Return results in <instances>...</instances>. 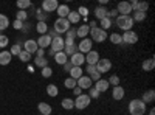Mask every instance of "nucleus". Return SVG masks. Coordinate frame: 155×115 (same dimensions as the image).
Wrapping results in <instances>:
<instances>
[{
	"label": "nucleus",
	"mask_w": 155,
	"mask_h": 115,
	"mask_svg": "<svg viewBox=\"0 0 155 115\" xmlns=\"http://www.w3.org/2000/svg\"><path fill=\"white\" fill-rule=\"evenodd\" d=\"M115 23H116V27H118L120 30L123 31H130L134 28V19L132 16H118L115 19Z\"/></svg>",
	"instance_id": "nucleus-1"
},
{
	"label": "nucleus",
	"mask_w": 155,
	"mask_h": 115,
	"mask_svg": "<svg viewBox=\"0 0 155 115\" xmlns=\"http://www.w3.org/2000/svg\"><path fill=\"white\" fill-rule=\"evenodd\" d=\"M146 104L141 100H132L129 103V115H144Z\"/></svg>",
	"instance_id": "nucleus-2"
},
{
	"label": "nucleus",
	"mask_w": 155,
	"mask_h": 115,
	"mask_svg": "<svg viewBox=\"0 0 155 115\" xmlns=\"http://www.w3.org/2000/svg\"><path fill=\"white\" fill-rule=\"evenodd\" d=\"M90 37H92V42H98V44H101V42H104L106 39H107V31H104V30H101L99 27H95V28H90Z\"/></svg>",
	"instance_id": "nucleus-3"
},
{
	"label": "nucleus",
	"mask_w": 155,
	"mask_h": 115,
	"mask_svg": "<svg viewBox=\"0 0 155 115\" xmlns=\"http://www.w3.org/2000/svg\"><path fill=\"white\" fill-rule=\"evenodd\" d=\"M73 101H74V107H76V109L84 110V109H87V107L90 106V103H92V98H90L87 93H82V95H79V96H76V100H73Z\"/></svg>",
	"instance_id": "nucleus-4"
},
{
	"label": "nucleus",
	"mask_w": 155,
	"mask_h": 115,
	"mask_svg": "<svg viewBox=\"0 0 155 115\" xmlns=\"http://www.w3.org/2000/svg\"><path fill=\"white\" fill-rule=\"evenodd\" d=\"M70 27H71V25H70V22L67 20V19H58L56 22H54V27H53V30L61 36L62 33H67L68 30H70Z\"/></svg>",
	"instance_id": "nucleus-5"
},
{
	"label": "nucleus",
	"mask_w": 155,
	"mask_h": 115,
	"mask_svg": "<svg viewBox=\"0 0 155 115\" xmlns=\"http://www.w3.org/2000/svg\"><path fill=\"white\" fill-rule=\"evenodd\" d=\"M112 69V61L109 58H101L96 64V70L102 75V73H107L109 70Z\"/></svg>",
	"instance_id": "nucleus-6"
},
{
	"label": "nucleus",
	"mask_w": 155,
	"mask_h": 115,
	"mask_svg": "<svg viewBox=\"0 0 155 115\" xmlns=\"http://www.w3.org/2000/svg\"><path fill=\"white\" fill-rule=\"evenodd\" d=\"M121 37H123V44H127V45H134V44L138 42V34H137L134 30L124 31Z\"/></svg>",
	"instance_id": "nucleus-7"
},
{
	"label": "nucleus",
	"mask_w": 155,
	"mask_h": 115,
	"mask_svg": "<svg viewBox=\"0 0 155 115\" xmlns=\"http://www.w3.org/2000/svg\"><path fill=\"white\" fill-rule=\"evenodd\" d=\"M64 47H65V44H64V37L58 36V37H54V39H51V45H50L51 52H54V53L64 52Z\"/></svg>",
	"instance_id": "nucleus-8"
},
{
	"label": "nucleus",
	"mask_w": 155,
	"mask_h": 115,
	"mask_svg": "<svg viewBox=\"0 0 155 115\" xmlns=\"http://www.w3.org/2000/svg\"><path fill=\"white\" fill-rule=\"evenodd\" d=\"M92 45H93L92 39H88V37H85V39H81V42L78 44V52L82 53V55H87L90 50H92Z\"/></svg>",
	"instance_id": "nucleus-9"
},
{
	"label": "nucleus",
	"mask_w": 155,
	"mask_h": 115,
	"mask_svg": "<svg viewBox=\"0 0 155 115\" xmlns=\"http://www.w3.org/2000/svg\"><path fill=\"white\" fill-rule=\"evenodd\" d=\"M58 6H59L58 0H44L42 5H41V9H42V11H45L47 14H48V12L56 11V9H58Z\"/></svg>",
	"instance_id": "nucleus-10"
},
{
	"label": "nucleus",
	"mask_w": 155,
	"mask_h": 115,
	"mask_svg": "<svg viewBox=\"0 0 155 115\" xmlns=\"http://www.w3.org/2000/svg\"><path fill=\"white\" fill-rule=\"evenodd\" d=\"M76 86L79 87L81 90H88V89H90V87L93 86V81L90 79L88 76H87V75H82L81 78L78 79V81H76Z\"/></svg>",
	"instance_id": "nucleus-11"
},
{
	"label": "nucleus",
	"mask_w": 155,
	"mask_h": 115,
	"mask_svg": "<svg viewBox=\"0 0 155 115\" xmlns=\"http://www.w3.org/2000/svg\"><path fill=\"white\" fill-rule=\"evenodd\" d=\"M99 53L95 52V50H90V52L85 55V62H87V66H96L98 61H99Z\"/></svg>",
	"instance_id": "nucleus-12"
},
{
	"label": "nucleus",
	"mask_w": 155,
	"mask_h": 115,
	"mask_svg": "<svg viewBox=\"0 0 155 115\" xmlns=\"http://www.w3.org/2000/svg\"><path fill=\"white\" fill-rule=\"evenodd\" d=\"M116 11H118L120 16H130V12H132L130 3L129 2H120L118 6H116Z\"/></svg>",
	"instance_id": "nucleus-13"
},
{
	"label": "nucleus",
	"mask_w": 155,
	"mask_h": 115,
	"mask_svg": "<svg viewBox=\"0 0 155 115\" xmlns=\"http://www.w3.org/2000/svg\"><path fill=\"white\" fill-rule=\"evenodd\" d=\"M70 62H71V66L73 67H82V64L85 62V55L79 53V52H76L73 56H70Z\"/></svg>",
	"instance_id": "nucleus-14"
},
{
	"label": "nucleus",
	"mask_w": 155,
	"mask_h": 115,
	"mask_svg": "<svg viewBox=\"0 0 155 115\" xmlns=\"http://www.w3.org/2000/svg\"><path fill=\"white\" fill-rule=\"evenodd\" d=\"M37 48L39 47H37V42L34 39H27V41L23 42V50H25V52H28L31 56L37 52Z\"/></svg>",
	"instance_id": "nucleus-15"
},
{
	"label": "nucleus",
	"mask_w": 155,
	"mask_h": 115,
	"mask_svg": "<svg viewBox=\"0 0 155 115\" xmlns=\"http://www.w3.org/2000/svg\"><path fill=\"white\" fill-rule=\"evenodd\" d=\"M36 42H37V47H39V48H44V50H45V48H48V47L51 45V37H50L48 34H42V36L37 37Z\"/></svg>",
	"instance_id": "nucleus-16"
},
{
	"label": "nucleus",
	"mask_w": 155,
	"mask_h": 115,
	"mask_svg": "<svg viewBox=\"0 0 155 115\" xmlns=\"http://www.w3.org/2000/svg\"><path fill=\"white\" fill-rule=\"evenodd\" d=\"M124 95H126V90H124V87H121V84L113 87V90H112V98H113L115 101H121V100L124 98Z\"/></svg>",
	"instance_id": "nucleus-17"
},
{
	"label": "nucleus",
	"mask_w": 155,
	"mask_h": 115,
	"mask_svg": "<svg viewBox=\"0 0 155 115\" xmlns=\"http://www.w3.org/2000/svg\"><path fill=\"white\" fill-rule=\"evenodd\" d=\"M70 6L68 5H59L58 9H56V14H58V19H67V16L70 14Z\"/></svg>",
	"instance_id": "nucleus-18"
},
{
	"label": "nucleus",
	"mask_w": 155,
	"mask_h": 115,
	"mask_svg": "<svg viewBox=\"0 0 155 115\" xmlns=\"http://www.w3.org/2000/svg\"><path fill=\"white\" fill-rule=\"evenodd\" d=\"M107 12H109V9L106 8V6H96L95 8V11H93V14H95V17L98 19V20H102V19H106L107 17Z\"/></svg>",
	"instance_id": "nucleus-19"
},
{
	"label": "nucleus",
	"mask_w": 155,
	"mask_h": 115,
	"mask_svg": "<svg viewBox=\"0 0 155 115\" xmlns=\"http://www.w3.org/2000/svg\"><path fill=\"white\" fill-rule=\"evenodd\" d=\"M90 33V27L88 23L87 25H79V27L76 28V37H81V39H85Z\"/></svg>",
	"instance_id": "nucleus-20"
},
{
	"label": "nucleus",
	"mask_w": 155,
	"mask_h": 115,
	"mask_svg": "<svg viewBox=\"0 0 155 115\" xmlns=\"http://www.w3.org/2000/svg\"><path fill=\"white\" fill-rule=\"evenodd\" d=\"M12 61V56L8 50H2L0 52V66H8V64Z\"/></svg>",
	"instance_id": "nucleus-21"
},
{
	"label": "nucleus",
	"mask_w": 155,
	"mask_h": 115,
	"mask_svg": "<svg viewBox=\"0 0 155 115\" xmlns=\"http://www.w3.org/2000/svg\"><path fill=\"white\" fill-rule=\"evenodd\" d=\"M93 87H96V90L99 92V93H104V92H107L109 90V83H107V79H99V81H96V84L93 86Z\"/></svg>",
	"instance_id": "nucleus-22"
},
{
	"label": "nucleus",
	"mask_w": 155,
	"mask_h": 115,
	"mask_svg": "<svg viewBox=\"0 0 155 115\" xmlns=\"http://www.w3.org/2000/svg\"><path fill=\"white\" fill-rule=\"evenodd\" d=\"M153 100H155V92L152 90H146L144 93H143V98H141V101H143L144 104H150V103H153Z\"/></svg>",
	"instance_id": "nucleus-23"
},
{
	"label": "nucleus",
	"mask_w": 155,
	"mask_h": 115,
	"mask_svg": "<svg viewBox=\"0 0 155 115\" xmlns=\"http://www.w3.org/2000/svg\"><path fill=\"white\" fill-rule=\"evenodd\" d=\"M37 110L41 112V115H50L51 112H53V109H51V106L48 103H39L37 104Z\"/></svg>",
	"instance_id": "nucleus-24"
},
{
	"label": "nucleus",
	"mask_w": 155,
	"mask_h": 115,
	"mask_svg": "<svg viewBox=\"0 0 155 115\" xmlns=\"http://www.w3.org/2000/svg\"><path fill=\"white\" fill-rule=\"evenodd\" d=\"M68 73H70V78H73V79L78 81L84 75V70H82V67H71V70Z\"/></svg>",
	"instance_id": "nucleus-25"
},
{
	"label": "nucleus",
	"mask_w": 155,
	"mask_h": 115,
	"mask_svg": "<svg viewBox=\"0 0 155 115\" xmlns=\"http://www.w3.org/2000/svg\"><path fill=\"white\" fill-rule=\"evenodd\" d=\"M153 67H155V61H153V58L144 59L143 64H141V69H143L144 72H150V70H153Z\"/></svg>",
	"instance_id": "nucleus-26"
},
{
	"label": "nucleus",
	"mask_w": 155,
	"mask_h": 115,
	"mask_svg": "<svg viewBox=\"0 0 155 115\" xmlns=\"http://www.w3.org/2000/svg\"><path fill=\"white\" fill-rule=\"evenodd\" d=\"M67 20L70 22V25L79 23V22H81V16L78 14V11H70V14L67 16Z\"/></svg>",
	"instance_id": "nucleus-27"
},
{
	"label": "nucleus",
	"mask_w": 155,
	"mask_h": 115,
	"mask_svg": "<svg viewBox=\"0 0 155 115\" xmlns=\"http://www.w3.org/2000/svg\"><path fill=\"white\" fill-rule=\"evenodd\" d=\"M54 61H56V64L58 66H64V64H65L67 61H68V58L65 56V53L64 52H59V53H54Z\"/></svg>",
	"instance_id": "nucleus-28"
},
{
	"label": "nucleus",
	"mask_w": 155,
	"mask_h": 115,
	"mask_svg": "<svg viewBox=\"0 0 155 115\" xmlns=\"http://www.w3.org/2000/svg\"><path fill=\"white\" fill-rule=\"evenodd\" d=\"M36 31L41 34V36H42V34H47V33H48V25H47V22H37Z\"/></svg>",
	"instance_id": "nucleus-29"
},
{
	"label": "nucleus",
	"mask_w": 155,
	"mask_h": 115,
	"mask_svg": "<svg viewBox=\"0 0 155 115\" xmlns=\"http://www.w3.org/2000/svg\"><path fill=\"white\" fill-rule=\"evenodd\" d=\"M76 52H78V45H76V44H73V45H65V47H64V53H65L67 58H68V56H73Z\"/></svg>",
	"instance_id": "nucleus-30"
},
{
	"label": "nucleus",
	"mask_w": 155,
	"mask_h": 115,
	"mask_svg": "<svg viewBox=\"0 0 155 115\" xmlns=\"http://www.w3.org/2000/svg\"><path fill=\"white\" fill-rule=\"evenodd\" d=\"M58 93H59V89H58L56 84H48L47 86V95L48 96H58Z\"/></svg>",
	"instance_id": "nucleus-31"
},
{
	"label": "nucleus",
	"mask_w": 155,
	"mask_h": 115,
	"mask_svg": "<svg viewBox=\"0 0 155 115\" xmlns=\"http://www.w3.org/2000/svg\"><path fill=\"white\" fill-rule=\"evenodd\" d=\"M61 104H62V107L65 109V110H71V109H74V101H73L71 98H64Z\"/></svg>",
	"instance_id": "nucleus-32"
},
{
	"label": "nucleus",
	"mask_w": 155,
	"mask_h": 115,
	"mask_svg": "<svg viewBox=\"0 0 155 115\" xmlns=\"http://www.w3.org/2000/svg\"><path fill=\"white\" fill-rule=\"evenodd\" d=\"M109 39H110V42L115 44V45H121V44H123V37H121L120 33H112Z\"/></svg>",
	"instance_id": "nucleus-33"
},
{
	"label": "nucleus",
	"mask_w": 155,
	"mask_h": 115,
	"mask_svg": "<svg viewBox=\"0 0 155 115\" xmlns=\"http://www.w3.org/2000/svg\"><path fill=\"white\" fill-rule=\"evenodd\" d=\"M36 19H37V22H47L48 20V14L39 8V9H36Z\"/></svg>",
	"instance_id": "nucleus-34"
},
{
	"label": "nucleus",
	"mask_w": 155,
	"mask_h": 115,
	"mask_svg": "<svg viewBox=\"0 0 155 115\" xmlns=\"http://www.w3.org/2000/svg\"><path fill=\"white\" fill-rule=\"evenodd\" d=\"M17 8L20 9V11H25V9H27V8H31L33 6V3L30 2V0H17Z\"/></svg>",
	"instance_id": "nucleus-35"
},
{
	"label": "nucleus",
	"mask_w": 155,
	"mask_h": 115,
	"mask_svg": "<svg viewBox=\"0 0 155 115\" xmlns=\"http://www.w3.org/2000/svg\"><path fill=\"white\" fill-rule=\"evenodd\" d=\"M34 66L39 69H44L48 66V59L47 58H34Z\"/></svg>",
	"instance_id": "nucleus-36"
},
{
	"label": "nucleus",
	"mask_w": 155,
	"mask_h": 115,
	"mask_svg": "<svg viewBox=\"0 0 155 115\" xmlns=\"http://www.w3.org/2000/svg\"><path fill=\"white\" fill-rule=\"evenodd\" d=\"M9 27V19L5 14H0V31H3Z\"/></svg>",
	"instance_id": "nucleus-37"
},
{
	"label": "nucleus",
	"mask_w": 155,
	"mask_h": 115,
	"mask_svg": "<svg viewBox=\"0 0 155 115\" xmlns=\"http://www.w3.org/2000/svg\"><path fill=\"white\" fill-rule=\"evenodd\" d=\"M99 25H101V30H104V31H107L110 27H112V20L109 19V17H106V19H102V20H99Z\"/></svg>",
	"instance_id": "nucleus-38"
},
{
	"label": "nucleus",
	"mask_w": 155,
	"mask_h": 115,
	"mask_svg": "<svg viewBox=\"0 0 155 115\" xmlns=\"http://www.w3.org/2000/svg\"><path fill=\"white\" fill-rule=\"evenodd\" d=\"M134 22H143L146 19V12H141V11H134Z\"/></svg>",
	"instance_id": "nucleus-39"
},
{
	"label": "nucleus",
	"mask_w": 155,
	"mask_h": 115,
	"mask_svg": "<svg viewBox=\"0 0 155 115\" xmlns=\"http://www.w3.org/2000/svg\"><path fill=\"white\" fill-rule=\"evenodd\" d=\"M27 19H28V12L27 11H17L16 12V20H20V22H27Z\"/></svg>",
	"instance_id": "nucleus-40"
},
{
	"label": "nucleus",
	"mask_w": 155,
	"mask_h": 115,
	"mask_svg": "<svg viewBox=\"0 0 155 115\" xmlns=\"http://www.w3.org/2000/svg\"><path fill=\"white\" fill-rule=\"evenodd\" d=\"M20 52H22V45H20V44H14V45L11 47V50H9L11 56H19Z\"/></svg>",
	"instance_id": "nucleus-41"
},
{
	"label": "nucleus",
	"mask_w": 155,
	"mask_h": 115,
	"mask_svg": "<svg viewBox=\"0 0 155 115\" xmlns=\"http://www.w3.org/2000/svg\"><path fill=\"white\" fill-rule=\"evenodd\" d=\"M41 75L44 76V78H51V76H53V69H51L50 66H47V67L41 69Z\"/></svg>",
	"instance_id": "nucleus-42"
},
{
	"label": "nucleus",
	"mask_w": 155,
	"mask_h": 115,
	"mask_svg": "<svg viewBox=\"0 0 155 115\" xmlns=\"http://www.w3.org/2000/svg\"><path fill=\"white\" fill-rule=\"evenodd\" d=\"M19 59H20L22 62H30V61H31V55H30L28 52H25V50H22L20 55H19Z\"/></svg>",
	"instance_id": "nucleus-43"
},
{
	"label": "nucleus",
	"mask_w": 155,
	"mask_h": 115,
	"mask_svg": "<svg viewBox=\"0 0 155 115\" xmlns=\"http://www.w3.org/2000/svg\"><path fill=\"white\" fill-rule=\"evenodd\" d=\"M107 83H109V86H120V76L118 75H112L110 78L107 79Z\"/></svg>",
	"instance_id": "nucleus-44"
},
{
	"label": "nucleus",
	"mask_w": 155,
	"mask_h": 115,
	"mask_svg": "<svg viewBox=\"0 0 155 115\" xmlns=\"http://www.w3.org/2000/svg\"><path fill=\"white\" fill-rule=\"evenodd\" d=\"M87 95H88L90 98H92V100H96V98H99V95H101V93L96 90V87H93V86H92V87L88 89V93H87Z\"/></svg>",
	"instance_id": "nucleus-45"
},
{
	"label": "nucleus",
	"mask_w": 155,
	"mask_h": 115,
	"mask_svg": "<svg viewBox=\"0 0 155 115\" xmlns=\"http://www.w3.org/2000/svg\"><path fill=\"white\" fill-rule=\"evenodd\" d=\"M64 86H65L67 89H70V90H73V89L76 87V79H73V78H67L65 81H64Z\"/></svg>",
	"instance_id": "nucleus-46"
},
{
	"label": "nucleus",
	"mask_w": 155,
	"mask_h": 115,
	"mask_svg": "<svg viewBox=\"0 0 155 115\" xmlns=\"http://www.w3.org/2000/svg\"><path fill=\"white\" fill-rule=\"evenodd\" d=\"M147 9H149V3H147V2H138V9H137V11L147 12Z\"/></svg>",
	"instance_id": "nucleus-47"
},
{
	"label": "nucleus",
	"mask_w": 155,
	"mask_h": 115,
	"mask_svg": "<svg viewBox=\"0 0 155 115\" xmlns=\"http://www.w3.org/2000/svg\"><path fill=\"white\" fill-rule=\"evenodd\" d=\"M9 42V37L5 36V34H0V48H5Z\"/></svg>",
	"instance_id": "nucleus-48"
},
{
	"label": "nucleus",
	"mask_w": 155,
	"mask_h": 115,
	"mask_svg": "<svg viewBox=\"0 0 155 115\" xmlns=\"http://www.w3.org/2000/svg\"><path fill=\"white\" fill-rule=\"evenodd\" d=\"M78 14H79L81 17H82V16L85 17V16H88V9H87L85 6H79V8H78Z\"/></svg>",
	"instance_id": "nucleus-49"
},
{
	"label": "nucleus",
	"mask_w": 155,
	"mask_h": 115,
	"mask_svg": "<svg viewBox=\"0 0 155 115\" xmlns=\"http://www.w3.org/2000/svg\"><path fill=\"white\" fill-rule=\"evenodd\" d=\"M118 16H120V14H118V11H116V8H115V9H110V11L107 12V17H109V19H112V17L116 19Z\"/></svg>",
	"instance_id": "nucleus-50"
},
{
	"label": "nucleus",
	"mask_w": 155,
	"mask_h": 115,
	"mask_svg": "<svg viewBox=\"0 0 155 115\" xmlns=\"http://www.w3.org/2000/svg\"><path fill=\"white\" fill-rule=\"evenodd\" d=\"M23 23H25V22L14 20V22H12V27H14V30H22V28H23Z\"/></svg>",
	"instance_id": "nucleus-51"
},
{
	"label": "nucleus",
	"mask_w": 155,
	"mask_h": 115,
	"mask_svg": "<svg viewBox=\"0 0 155 115\" xmlns=\"http://www.w3.org/2000/svg\"><path fill=\"white\" fill-rule=\"evenodd\" d=\"M34 55H36V58H45V50L44 48H37V52Z\"/></svg>",
	"instance_id": "nucleus-52"
},
{
	"label": "nucleus",
	"mask_w": 155,
	"mask_h": 115,
	"mask_svg": "<svg viewBox=\"0 0 155 115\" xmlns=\"http://www.w3.org/2000/svg\"><path fill=\"white\" fill-rule=\"evenodd\" d=\"M62 67H64V70H65V72H70L73 66H71V62H70V61H67V62H65V64H64V66H62Z\"/></svg>",
	"instance_id": "nucleus-53"
},
{
	"label": "nucleus",
	"mask_w": 155,
	"mask_h": 115,
	"mask_svg": "<svg viewBox=\"0 0 155 115\" xmlns=\"http://www.w3.org/2000/svg\"><path fill=\"white\" fill-rule=\"evenodd\" d=\"M73 93H74V96H79V95H82V90H81V89L78 87V86H76V87L73 89Z\"/></svg>",
	"instance_id": "nucleus-54"
},
{
	"label": "nucleus",
	"mask_w": 155,
	"mask_h": 115,
	"mask_svg": "<svg viewBox=\"0 0 155 115\" xmlns=\"http://www.w3.org/2000/svg\"><path fill=\"white\" fill-rule=\"evenodd\" d=\"M149 115H155V107H152V109L149 110Z\"/></svg>",
	"instance_id": "nucleus-55"
},
{
	"label": "nucleus",
	"mask_w": 155,
	"mask_h": 115,
	"mask_svg": "<svg viewBox=\"0 0 155 115\" xmlns=\"http://www.w3.org/2000/svg\"><path fill=\"white\" fill-rule=\"evenodd\" d=\"M39 115H41V113H39Z\"/></svg>",
	"instance_id": "nucleus-56"
}]
</instances>
